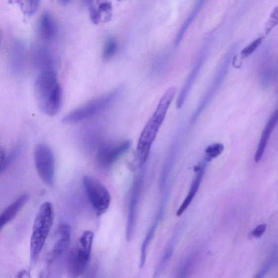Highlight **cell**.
<instances>
[{"instance_id": "cell-1", "label": "cell", "mask_w": 278, "mask_h": 278, "mask_svg": "<svg viewBox=\"0 0 278 278\" xmlns=\"http://www.w3.org/2000/svg\"><path fill=\"white\" fill-rule=\"evenodd\" d=\"M176 92L177 89L174 87H171L166 91L158 103L156 111L141 132L137 147L139 167L143 166L148 159L152 146L164 121Z\"/></svg>"}, {"instance_id": "cell-2", "label": "cell", "mask_w": 278, "mask_h": 278, "mask_svg": "<svg viewBox=\"0 0 278 278\" xmlns=\"http://www.w3.org/2000/svg\"><path fill=\"white\" fill-rule=\"evenodd\" d=\"M35 95L40 110L46 115H57L62 104V87L54 69L42 70L35 83Z\"/></svg>"}, {"instance_id": "cell-3", "label": "cell", "mask_w": 278, "mask_h": 278, "mask_svg": "<svg viewBox=\"0 0 278 278\" xmlns=\"http://www.w3.org/2000/svg\"><path fill=\"white\" fill-rule=\"evenodd\" d=\"M53 220V205L51 202L46 201L40 206L33 226L30 244V257L32 262H34L39 257L44 246L51 230Z\"/></svg>"}, {"instance_id": "cell-4", "label": "cell", "mask_w": 278, "mask_h": 278, "mask_svg": "<svg viewBox=\"0 0 278 278\" xmlns=\"http://www.w3.org/2000/svg\"><path fill=\"white\" fill-rule=\"evenodd\" d=\"M94 238L92 232H84L71 250L67 264L71 277H78L84 273L90 260Z\"/></svg>"}, {"instance_id": "cell-5", "label": "cell", "mask_w": 278, "mask_h": 278, "mask_svg": "<svg viewBox=\"0 0 278 278\" xmlns=\"http://www.w3.org/2000/svg\"><path fill=\"white\" fill-rule=\"evenodd\" d=\"M122 88H117L86 102L68 113L62 119L65 123H78L88 119L104 110L120 94Z\"/></svg>"}, {"instance_id": "cell-6", "label": "cell", "mask_w": 278, "mask_h": 278, "mask_svg": "<svg viewBox=\"0 0 278 278\" xmlns=\"http://www.w3.org/2000/svg\"><path fill=\"white\" fill-rule=\"evenodd\" d=\"M87 197L98 216L104 214L110 206L111 196L99 180L89 176L83 178Z\"/></svg>"}, {"instance_id": "cell-7", "label": "cell", "mask_w": 278, "mask_h": 278, "mask_svg": "<svg viewBox=\"0 0 278 278\" xmlns=\"http://www.w3.org/2000/svg\"><path fill=\"white\" fill-rule=\"evenodd\" d=\"M234 50H235V49H232L228 52L225 58H223L210 88L206 92L203 100H201L197 109L194 113L192 117L190 119V123L191 124L194 125L197 122L201 113H203L206 107L209 105V103L214 99L223 83L224 82L228 73L229 69H230Z\"/></svg>"}, {"instance_id": "cell-8", "label": "cell", "mask_w": 278, "mask_h": 278, "mask_svg": "<svg viewBox=\"0 0 278 278\" xmlns=\"http://www.w3.org/2000/svg\"><path fill=\"white\" fill-rule=\"evenodd\" d=\"M37 172L43 182L52 186L55 175V159L50 147L45 144L38 145L35 151Z\"/></svg>"}, {"instance_id": "cell-9", "label": "cell", "mask_w": 278, "mask_h": 278, "mask_svg": "<svg viewBox=\"0 0 278 278\" xmlns=\"http://www.w3.org/2000/svg\"><path fill=\"white\" fill-rule=\"evenodd\" d=\"M131 141L123 140L118 143H107L101 145L98 149L96 160L102 167L111 166L131 147Z\"/></svg>"}, {"instance_id": "cell-10", "label": "cell", "mask_w": 278, "mask_h": 278, "mask_svg": "<svg viewBox=\"0 0 278 278\" xmlns=\"http://www.w3.org/2000/svg\"><path fill=\"white\" fill-rule=\"evenodd\" d=\"M144 176L145 172L143 169L134 179L126 226V239L128 242L131 241L133 236L136 219H137L136 217H137V206L141 188L144 183Z\"/></svg>"}, {"instance_id": "cell-11", "label": "cell", "mask_w": 278, "mask_h": 278, "mask_svg": "<svg viewBox=\"0 0 278 278\" xmlns=\"http://www.w3.org/2000/svg\"><path fill=\"white\" fill-rule=\"evenodd\" d=\"M206 55V51L204 48L195 64L194 67L188 76V78L184 84L182 88L179 92V96L176 101V107L177 109H181L183 106L185 101L192 89L195 81L197 79L200 71L202 67Z\"/></svg>"}, {"instance_id": "cell-12", "label": "cell", "mask_w": 278, "mask_h": 278, "mask_svg": "<svg viewBox=\"0 0 278 278\" xmlns=\"http://www.w3.org/2000/svg\"><path fill=\"white\" fill-rule=\"evenodd\" d=\"M71 228L66 223H62L59 227V238L49 253L47 263L51 265L54 261L61 257L69 246L71 239Z\"/></svg>"}, {"instance_id": "cell-13", "label": "cell", "mask_w": 278, "mask_h": 278, "mask_svg": "<svg viewBox=\"0 0 278 278\" xmlns=\"http://www.w3.org/2000/svg\"><path fill=\"white\" fill-rule=\"evenodd\" d=\"M278 120V110H276L274 113L272 114L269 121L266 124L262 134H261L257 149L256 150L254 156V160L255 162H259L261 158H262L271 135L277 126Z\"/></svg>"}, {"instance_id": "cell-14", "label": "cell", "mask_w": 278, "mask_h": 278, "mask_svg": "<svg viewBox=\"0 0 278 278\" xmlns=\"http://www.w3.org/2000/svg\"><path fill=\"white\" fill-rule=\"evenodd\" d=\"M28 199V195L26 194L21 195L2 212L0 215V232L5 225L14 219Z\"/></svg>"}, {"instance_id": "cell-15", "label": "cell", "mask_w": 278, "mask_h": 278, "mask_svg": "<svg viewBox=\"0 0 278 278\" xmlns=\"http://www.w3.org/2000/svg\"><path fill=\"white\" fill-rule=\"evenodd\" d=\"M40 32L42 39L50 40L56 36L57 27L52 15L48 12L43 13L40 22Z\"/></svg>"}, {"instance_id": "cell-16", "label": "cell", "mask_w": 278, "mask_h": 278, "mask_svg": "<svg viewBox=\"0 0 278 278\" xmlns=\"http://www.w3.org/2000/svg\"><path fill=\"white\" fill-rule=\"evenodd\" d=\"M207 162L208 161L205 159L204 162L203 163V165L201 166H200V168L199 169V170L198 171H199V172L198 174L197 177H196L194 179V181L192 185V187H191L189 193L187 196V197L185 199L183 203H182L181 206H180V208L177 212V216H181L184 213V212L187 210L190 203L192 202L193 199L194 198L196 193L198 192L201 177H202L203 176L204 167Z\"/></svg>"}, {"instance_id": "cell-17", "label": "cell", "mask_w": 278, "mask_h": 278, "mask_svg": "<svg viewBox=\"0 0 278 278\" xmlns=\"http://www.w3.org/2000/svg\"><path fill=\"white\" fill-rule=\"evenodd\" d=\"M37 63L42 70L54 69L52 53L46 48H41L37 53Z\"/></svg>"}, {"instance_id": "cell-18", "label": "cell", "mask_w": 278, "mask_h": 278, "mask_svg": "<svg viewBox=\"0 0 278 278\" xmlns=\"http://www.w3.org/2000/svg\"><path fill=\"white\" fill-rule=\"evenodd\" d=\"M25 55V46L21 41H16L12 50V64L16 70H18L23 64Z\"/></svg>"}, {"instance_id": "cell-19", "label": "cell", "mask_w": 278, "mask_h": 278, "mask_svg": "<svg viewBox=\"0 0 278 278\" xmlns=\"http://www.w3.org/2000/svg\"><path fill=\"white\" fill-rule=\"evenodd\" d=\"M205 1L206 0H199L198 3L196 5L195 8L192 13V15H191L187 20L185 22L183 26H182V29L180 30L179 34L178 35L176 41V45H178L179 43L181 42L185 32H186L187 30H188L191 23H192V22L196 18V15H197L198 13L199 12L200 8L202 7Z\"/></svg>"}, {"instance_id": "cell-20", "label": "cell", "mask_w": 278, "mask_h": 278, "mask_svg": "<svg viewBox=\"0 0 278 278\" xmlns=\"http://www.w3.org/2000/svg\"><path fill=\"white\" fill-rule=\"evenodd\" d=\"M24 14L32 16L40 7L41 0H16Z\"/></svg>"}, {"instance_id": "cell-21", "label": "cell", "mask_w": 278, "mask_h": 278, "mask_svg": "<svg viewBox=\"0 0 278 278\" xmlns=\"http://www.w3.org/2000/svg\"><path fill=\"white\" fill-rule=\"evenodd\" d=\"M224 148V145L220 143H216L209 146L205 151L206 154L205 159L210 161L219 157L222 154Z\"/></svg>"}, {"instance_id": "cell-22", "label": "cell", "mask_w": 278, "mask_h": 278, "mask_svg": "<svg viewBox=\"0 0 278 278\" xmlns=\"http://www.w3.org/2000/svg\"><path fill=\"white\" fill-rule=\"evenodd\" d=\"M118 50V44L115 40L110 38L107 40L103 51V58L106 60L112 58Z\"/></svg>"}, {"instance_id": "cell-23", "label": "cell", "mask_w": 278, "mask_h": 278, "mask_svg": "<svg viewBox=\"0 0 278 278\" xmlns=\"http://www.w3.org/2000/svg\"><path fill=\"white\" fill-rule=\"evenodd\" d=\"M263 40V37H260L255 40L249 45L245 47L241 52L240 56L242 59L246 58L250 55L258 48Z\"/></svg>"}, {"instance_id": "cell-24", "label": "cell", "mask_w": 278, "mask_h": 278, "mask_svg": "<svg viewBox=\"0 0 278 278\" xmlns=\"http://www.w3.org/2000/svg\"><path fill=\"white\" fill-rule=\"evenodd\" d=\"M90 18L95 24L99 23L101 20V13L100 11L97 9L93 5L89 6Z\"/></svg>"}, {"instance_id": "cell-25", "label": "cell", "mask_w": 278, "mask_h": 278, "mask_svg": "<svg viewBox=\"0 0 278 278\" xmlns=\"http://www.w3.org/2000/svg\"><path fill=\"white\" fill-rule=\"evenodd\" d=\"M268 26H267L266 32L267 34H268L269 32L274 28V27L278 24V9L276 8L274 10L273 13L271 15V19L269 22Z\"/></svg>"}, {"instance_id": "cell-26", "label": "cell", "mask_w": 278, "mask_h": 278, "mask_svg": "<svg viewBox=\"0 0 278 278\" xmlns=\"http://www.w3.org/2000/svg\"><path fill=\"white\" fill-rule=\"evenodd\" d=\"M267 225L265 223L261 224L256 227L252 233L253 237L259 238L262 237L266 231Z\"/></svg>"}, {"instance_id": "cell-27", "label": "cell", "mask_w": 278, "mask_h": 278, "mask_svg": "<svg viewBox=\"0 0 278 278\" xmlns=\"http://www.w3.org/2000/svg\"><path fill=\"white\" fill-rule=\"evenodd\" d=\"M5 159V156L4 152L3 149H0V173H1V168L3 164Z\"/></svg>"}, {"instance_id": "cell-28", "label": "cell", "mask_w": 278, "mask_h": 278, "mask_svg": "<svg viewBox=\"0 0 278 278\" xmlns=\"http://www.w3.org/2000/svg\"><path fill=\"white\" fill-rule=\"evenodd\" d=\"M72 0H58V2L63 5H67L69 4Z\"/></svg>"}, {"instance_id": "cell-29", "label": "cell", "mask_w": 278, "mask_h": 278, "mask_svg": "<svg viewBox=\"0 0 278 278\" xmlns=\"http://www.w3.org/2000/svg\"><path fill=\"white\" fill-rule=\"evenodd\" d=\"M83 1L90 5L92 4V2H93L94 0H83Z\"/></svg>"}, {"instance_id": "cell-30", "label": "cell", "mask_w": 278, "mask_h": 278, "mask_svg": "<svg viewBox=\"0 0 278 278\" xmlns=\"http://www.w3.org/2000/svg\"><path fill=\"white\" fill-rule=\"evenodd\" d=\"M1 31H0V40H1Z\"/></svg>"}]
</instances>
